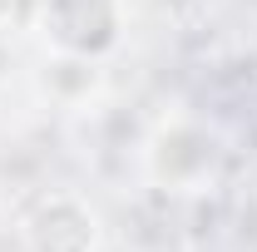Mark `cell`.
Returning <instances> with one entry per match:
<instances>
[{
    "instance_id": "obj_1",
    "label": "cell",
    "mask_w": 257,
    "mask_h": 252,
    "mask_svg": "<svg viewBox=\"0 0 257 252\" xmlns=\"http://www.w3.org/2000/svg\"><path fill=\"white\" fill-rule=\"evenodd\" d=\"M45 35L69 60H99L119 45V0H45Z\"/></svg>"
},
{
    "instance_id": "obj_2",
    "label": "cell",
    "mask_w": 257,
    "mask_h": 252,
    "mask_svg": "<svg viewBox=\"0 0 257 252\" xmlns=\"http://www.w3.org/2000/svg\"><path fill=\"white\" fill-rule=\"evenodd\" d=\"M25 252H99V218L74 193H55L35 208L25 227Z\"/></svg>"
},
{
    "instance_id": "obj_3",
    "label": "cell",
    "mask_w": 257,
    "mask_h": 252,
    "mask_svg": "<svg viewBox=\"0 0 257 252\" xmlns=\"http://www.w3.org/2000/svg\"><path fill=\"white\" fill-rule=\"evenodd\" d=\"M163 139H168L173 149H183V144H178V129H173V134H163ZM193 149H198V168L188 173V183H198L203 173H213V139H208V134H198V139H193ZM159 183L183 188V154H173V163H159Z\"/></svg>"
}]
</instances>
